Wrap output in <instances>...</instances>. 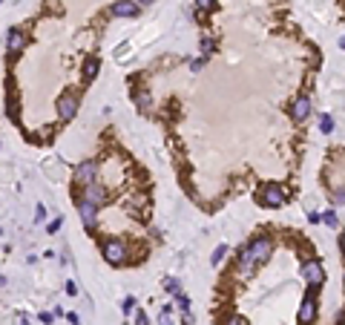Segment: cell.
<instances>
[{"mask_svg":"<svg viewBox=\"0 0 345 325\" xmlns=\"http://www.w3.org/2000/svg\"><path fill=\"white\" fill-rule=\"evenodd\" d=\"M271 239H265V236H256L253 242H250L248 247H245L242 253H239V271H245V274H250L256 265H262L268 256H271Z\"/></svg>","mask_w":345,"mask_h":325,"instance_id":"1","label":"cell"},{"mask_svg":"<svg viewBox=\"0 0 345 325\" xmlns=\"http://www.w3.org/2000/svg\"><path fill=\"white\" fill-rule=\"evenodd\" d=\"M101 251H104V259L110 262V265H124L127 245L121 239H107V242H101Z\"/></svg>","mask_w":345,"mask_h":325,"instance_id":"2","label":"cell"},{"mask_svg":"<svg viewBox=\"0 0 345 325\" xmlns=\"http://www.w3.org/2000/svg\"><path fill=\"white\" fill-rule=\"evenodd\" d=\"M259 202H262L265 207H282V204H285V190H282L279 184H265L262 193H259Z\"/></svg>","mask_w":345,"mask_h":325,"instance_id":"3","label":"cell"},{"mask_svg":"<svg viewBox=\"0 0 345 325\" xmlns=\"http://www.w3.org/2000/svg\"><path fill=\"white\" fill-rule=\"evenodd\" d=\"M78 107H81V104H78V95L75 92H64L58 98V116L64 118V121H72V118L78 116Z\"/></svg>","mask_w":345,"mask_h":325,"instance_id":"4","label":"cell"},{"mask_svg":"<svg viewBox=\"0 0 345 325\" xmlns=\"http://www.w3.org/2000/svg\"><path fill=\"white\" fill-rule=\"evenodd\" d=\"M302 276H305V282H308L311 288H319L322 279H325V271H322V265H319L316 259H311V262L302 265Z\"/></svg>","mask_w":345,"mask_h":325,"instance_id":"5","label":"cell"},{"mask_svg":"<svg viewBox=\"0 0 345 325\" xmlns=\"http://www.w3.org/2000/svg\"><path fill=\"white\" fill-rule=\"evenodd\" d=\"M84 199H87V202H92L95 207H101V204L110 199V193H107V187H104V184L89 181V184H84Z\"/></svg>","mask_w":345,"mask_h":325,"instance_id":"6","label":"cell"},{"mask_svg":"<svg viewBox=\"0 0 345 325\" xmlns=\"http://www.w3.org/2000/svg\"><path fill=\"white\" fill-rule=\"evenodd\" d=\"M316 317V288H311L308 294H305V299H302V308H299V322L308 325L314 322Z\"/></svg>","mask_w":345,"mask_h":325,"instance_id":"7","label":"cell"},{"mask_svg":"<svg viewBox=\"0 0 345 325\" xmlns=\"http://www.w3.org/2000/svg\"><path fill=\"white\" fill-rule=\"evenodd\" d=\"M78 213H81V222L87 231H95V224H98V207L92 202H87V199H81L78 202Z\"/></svg>","mask_w":345,"mask_h":325,"instance_id":"8","label":"cell"},{"mask_svg":"<svg viewBox=\"0 0 345 325\" xmlns=\"http://www.w3.org/2000/svg\"><path fill=\"white\" fill-rule=\"evenodd\" d=\"M95 176H98V161H81L75 167V181L78 184H89V181H95Z\"/></svg>","mask_w":345,"mask_h":325,"instance_id":"9","label":"cell"},{"mask_svg":"<svg viewBox=\"0 0 345 325\" xmlns=\"http://www.w3.org/2000/svg\"><path fill=\"white\" fill-rule=\"evenodd\" d=\"M141 6L135 3V0H115L112 3V15L115 17H138Z\"/></svg>","mask_w":345,"mask_h":325,"instance_id":"10","label":"cell"},{"mask_svg":"<svg viewBox=\"0 0 345 325\" xmlns=\"http://www.w3.org/2000/svg\"><path fill=\"white\" fill-rule=\"evenodd\" d=\"M291 116H294V121H305V118L311 116V98L308 95H299V98L291 104Z\"/></svg>","mask_w":345,"mask_h":325,"instance_id":"11","label":"cell"},{"mask_svg":"<svg viewBox=\"0 0 345 325\" xmlns=\"http://www.w3.org/2000/svg\"><path fill=\"white\" fill-rule=\"evenodd\" d=\"M6 46H9V52H21L23 46H26V37H23V32L9 29V32H6Z\"/></svg>","mask_w":345,"mask_h":325,"instance_id":"12","label":"cell"},{"mask_svg":"<svg viewBox=\"0 0 345 325\" xmlns=\"http://www.w3.org/2000/svg\"><path fill=\"white\" fill-rule=\"evenodd\" d=\"M132 98H135V104H138V109L144 112V116L153 109V98H150L147 89H135V92H132Z\"/></svg>","mask_w":345,"mask_h":325,"instance_id":"13","label":"cell"},{"mask_svg":"<svg viewBox=\"0 0 345 325\" xmlns=\"http://www.w3.org/2000/svg\"><path fill=\"white\" fill-rule=\"evenodd\" d=\"M98 66H101V64H98V58H87V61H84V78L92 81L98 75Z\"/></svg>","mask_w":345,"mask_h":325,"instance_id":"14","label":"cell"},{"mask_svg":"<svg viewBox=\"0 0 345 325\" xmlns=\"http://www.w3.org/2000/svg\"><path fill=\"white\" fill-rule=\"evenodd\" d=\"M319 130H322L325 136H331V132H334V118H331V116H319Z\"/></svg>","mask_w":345,"mask_h":325,"instance_id":"15","label":"cell"},{"mask_svg":"<svg viewBox=\"0 0 345 325\" xmlns=\"http://www.w3.org/2000/svg\"><path fill=\"white\" fill-rule=\"evenodd\" d=\"M225 256H228V245H219V247L213 251V256H210V262H213V265H219Z\"/></svg>","mask_w":345,"mask_h":325,"instance_id":"16","label":"cell"},{"mask_svg":"<svg viewBox=\"0 0 345 325\" xmlns=\"http://www.w3.org/2000/svg\"><path fill=\"white\" fill-rule=\"evenodd\" d=\"M322 222L328 224V227H337V224H339V219H337V213H334V210H328V213L322 216Z\"/></svg>","mask_w":345,"mask_h":325,"instance_id":"17","label":"cell"},{"mask_svg":"<svg viewBox=\"0 0 345 325\" xmlns=\"http://www.w3.org/2000/svg\"><path fill=\"white\" fill-rule=\"evenodd\" d=\"M196 6L201 9V12H213V9H216V0H196Z\"/></svg>","mask_w":345,"mask_h":325,"instance_id":"18","label":"cell"},{"mask_svg":"<svg viewBox=\"0 0 345 325\" xmlns=\"http://www.w3.org/2000/svg\"><path fill=\"white\" fill-rule=\"evenodd\" d=\"M164 288H167L170 294H181V288H178V279H167V282H164Z\"/></svg>","mask_w":345,"mask_h":325,"instance_id":"19","label":"cell"},{"mask_svg":"<svg viewBox=\"0 0 345 325\" xmlns=\"http://www.w3.org/2000/svg\"><path fill=\"white\" fill-rule=\"evenodd\" d=\"M60 224H64V219H55V222H49V224H46V233H58L60 231Z\"/></svg>","mask_w":345,"mask_h":325,"instance_id":"20","label":"cell"},{"mask_svg":"<svg viewBox=\"0 0 345 325\" xmlns=\"http://www.w3.org/2000/svg\"><path fill=\"white\" fill-rule=\"evenodd\" d=\"M132 308H135V299H132V296H127L124 302H121V311H124V314H132Z\"/></svg>","mask_w":345,"mask_h":325,"instance_id":"21","label":"cell"},{"mask_svg":"<svg viewBox=\"0 0 345 325\" xmlns=\"http://www.w3.org/2000/svg\"><path fill=\"white\" fill-rule=\"evenodd\" d=\"M213 49H216V44L210 41V37H205V41H201V52H205V55H210Z\"/></svg>","mask_w":345,"mask_h":325,"instance_id":"22","label":"cell"},{"mask_svg":"<svg viewBox=\"0 0 345 325\" xmlns=\"http://www.w3.org/2000/svg\"><path fill=\"white\" fill-rule=\"evenodd\" d=\"M158 325H173V317H170V308L161 311V319H158Z\"/></svg>","mask_w":345,"mask_h":325,"instance_id":"23","label":"cell"},{"mask_svg":"<svg viewBox=\"0 0 345 325\" xmlns=\"http://www.w3.org/2000/svg\"><path fill=\"white\" fill-rule=\"evenodd\" d=\"M331 199H334V204H342V202H345V187H339L337 193L331 196Z\"/></svg>","mask_w":345,"mask_h":325,"instance_id":"24","label":"cell"},{"mask_svg":"<svg viewBox=\"0 0 345 325\" xmlns=\"http://www.w3.org/2000/svg\"><path fill=\"white\" fill-rule=\"evenodd\" d=\"M135 325H150V322H147V314H144V311H135Z\"/></svg>","mask_w":345,"mask_h":325,"instance_id":"25","label":"cell"},{"mask_svg":"<svg viewBox=\"0 0 345 325\" xmlns=\"http://www.w3.org/2000/svg\"><path fill=\"white\" fill-rule=\"evenodd\" d=\"M225 325H248V319H245V317H230Z\"/></svg>","mask_w":345,"mask_h":325,"instance_id":"26","label":"cell"},{"mask_svg":"<svg viewBox=\"0 0 345 325\" xmlns=\"http://www.w3.org/2000/svg\"><path fill=\"white\" fill-rule=\"evenodd\" d=\"M176 299H178V305H181L184 311L190 308V299H187V296H184V294H176Z\"/></svg>","mask_w":345,"mask_h":325,"instance_id":"27","label":"cell"},{"mask_svg":"<svg viewBox=\"0 0 345 325\" xmlns=\"http://www.w3.org/2000/svg\"><path fill=\"white\" fill-rule=\"evenodd\" d=\"M35 219H37V222H44V219H46V207H37L35 210Z\"/></svg>","mask_w":345,"mask_h":325,"instance_id":"28","label":"cell"},{"mask_svg":"<svg viewBox=\"0 0 345 325\" xmlns=\"http://www.w3.org/2000/svg\"><path fill=\"white\" fill-rule=\"evenodd\" d=\"M66 294H69V296H75V294H78V288H75V282H66Z\"/></svg>","mask_w":345,"mask_h":325,"instance_id":"29","label":"cell"},{"mask_svg":"<svg viewBox=\"0 0 345 325\" xmlns=\"http://www.w3.org/2000/svg\"><path fill=\"white\" fill-rule=\"evenodd\" d=\"M37 319H40V322H46V325H49L52 319H55V314H40V317H37Z\"/></svg>","mask_w":345,"mask_h":325,"instance_id":"30","label":"cell"},{"mask_svg":"<svg viewBox=\"0 0 345 325\" xmlns=\"http://www.w3.org/2000/svg\"><path fill=\"white\" fill-rule=\"evenodd\" d=\"M66 319H69V322H72V325H81V319H78V314H66Z\"/></svg>","mask_w":345,"mask_h":325,"instance_id":"31","label":"cell"},{"mask_svg":"<svg viewBox=\"0 0 345 325\" xmlns=\"http://www.w3.org/2000/svg\"><path fill=\"white\" fill-rule=\"evenodd\" d=\"M339 247H342V253H345V231H342V239H339Z\"/></svg>","mask_w":345,"mask_h":325,"instance_id":"32","label":"cell"},{"mask_svg":"<svg viewBox=\"0 0 345 325\" xmlns=\"http://www.w3.org/2000/svg\"><path fill=\"white\" fill-rule=\"evenodd\" d=\"M135 3H144V6H150V3H153V0H135Z\"/></svg>","mask_w":345,"mask_h":325,"instance_id":"33","label":"cell"},{"mask_svg":"<svg viewBox=\"0 0 345 325\" xmlns=\"http://www.w3.org/2000/svg\"><path fill=\"white\" fill-rule=\"evenodd\" d=\"M3 285H6V279H3V276H0V288H3Z\"/></svg>","mask_w":345,"mask_h":325,"instance_id":"34","label":"cell"},{"mask_svg":"<svg viewBox=\"0 0 345 325\" xmlns=\"http://www.w3.org/2000/svg\"><path fill=\"white\" fill-rule=\"evenodd\" d=\"M339 46H342V49H345V37H342V41H339Z\"/></svg>","mask_w":345,"mask_h":325,"instance_id":"35","label":"cell"},{"mask_svg":"<svg viewBox=\"0 0 345 325\" xmlns=\"http://www.w3.org/2000/svg\"><path fill=\"white\" fill-rule=\"evenodd\" d=\"M0 3H3V0H0Z\"/></svg>","mask_w":345,"mask_h":325,"instance_id":"36","label":"cell"}]
</instances>
